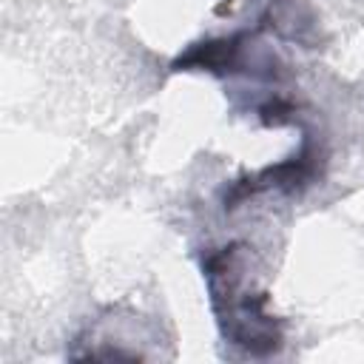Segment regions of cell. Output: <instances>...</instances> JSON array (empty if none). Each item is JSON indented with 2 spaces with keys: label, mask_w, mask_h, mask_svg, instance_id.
Instances as JSON below:
<instances>
[{
  "label": "cell",
  "mask_w": 364,
  "mask_h": 364,
  "mask_svg": "<svg viewBox=\"0 0 364 364\" xmlns=\"http://www.w3.org/2000/svg\"><path fill=\"white\" fill-rule=\"evenodd\" d=\"M242 37H230V40H208L193 46L188 54H182L173 68L176 71H188V68H202V71H236L239 65V51H242Z\"/></svg>",
  "instance_id": "1"
},
{
  "label": "cell",
  "mask_w": 364,
  "mask_h": 364,
  "mask_svg": "<svg viewBox=\"0 0 364 364\" xmlns=\"http://www.w3.org/2000/svg\"><path fill=\"white\" fill-rule=\"evenodd\" d=\"M259 114H262V122H264V125H282V122L290 119L293 105H290V102H282V100H273V102H267Z\"/></svg>",
  "instance_id": "2"
}]
</instances>
